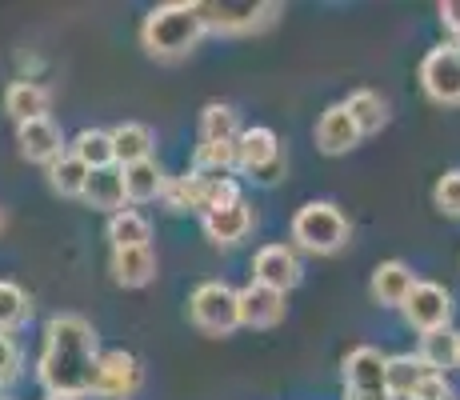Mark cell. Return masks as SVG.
I'll return each instance as SVG.
<instances>
[{
  "label": "cell",
  "instance_id": "obj_1",
  "mask_svg": "<svg viewBox=\"0 0 460 400\" xmlns=\"http://www.w3.org/2000/svg\"><path fill=\"white\" fill-rule=\"evenodd\" d=\"M96 364V328L76 313H60L44 328V352H40V385L60 396H93Z\"/></svg>",
  "mask_w": 460,
  "mask_h": 400
},
{
  "label": "cell",
  "instance_id": "obj_2",
  "mask_svg": "<svg viewBox=\"0 0 460 400\" xmlns=\"http://www.w3.org/2000/svg\"><path fill=\"white\" fill-rule=\"evenodd\" d=\"M205 37V8L189 4V0H168L156 4L140 24V44L148 57L156 60H176Z\"/></svg>",
  "mask_w": 460,
  "mask_h": 400
},
{
  "label": "cell",
  "instance_id": "obj_3",
  "mask_svg": "<svg viewBox=\"0 0 460 400\" xmlns=\"http://www.w3.org/2000/svg\"><path fill=\"white\" fill-rule=\"evenodd\" d=\"M349 217L329 200H308L305 209H296L293 217V240L305 253L316 256H332L349 244Z\"/></svg>",
  "mask_w": 460,
  "mask_h": 400
},
{
  "label": "cell",
  "instance_id": "obj_4",
  "mask_svg": "<svg viewBox=\"0 0 460 400\" xmlns=\"http://www.w3.org/2000/svg\"><path fill=\"white\" fill-rule=\"evenodd\" d=\"M189 316L200 333L208 336H228L241 328V292L228 289L225 280H205L192 289L189 297Z\"/></svg>",
  "mask_w": 460,
  "mask_h": 400
},
{
  "label": "cell",
  "instance_id": "obj_5",
  "mask_svg": "<svg viewBox=\"0 0 460 400\" xmlns=\"http://www.w3.org/2000/svg\"><path fill=\"white\" fill-rule=\"evenodd\" d=\"M145 385V369L132 352H101V364H96V380H93V396L96 400H132Z\"/></svg>",
  "mask_w": 460,
  "mask_h": 400
},
{
  "label": "cell",
  "instance_id": "obj_6",
  "mask_svg": "<svg viewBox=\"0 0 460 400\" xmlns=\"http://www.w3.org/2000/svg\"><path fill=\"white\" fill-rule=\"evenodd\" d=\"M420 88L437 104H460V44H437L420 60Z\"/></svg>",
  "mask_w": 460,
  "mask_h": 400
},
{
  "label": "cell",
  "instance_id": "obj_7",
  "mask_svg": "<svg viewBox=\"0 0 460 400\" xmlns=\"http://www.w3.org/2000/svg\"><path fill=\"white\" fill-rule=\"evenodd\" d=\"M404 320H409L420 336L445 333L448 320H453V297H448V289H440V284H432V280H420L417 289H412V297L404 300Z\"/></svg>",
  "mask_w": 460,
  "mask_h": 400
},
{
  "label": "cell",
  "instance_id": "obj_8",
  "mask_svg": "<svg viewBox=\"0 0 460 400\" xmlns=\"http://www.w3.org/2000/svg\"><path fill=\"white\" fill-rule=\"evenodd\" d=\"M236 168L256 181H277L280 173V140L272 129H244L236 140Z\"/></svg>",
  "mask_w": 460,
  "mask_h": 400
},
{
  "label": "cell",
  "instance_id": "obj_9",
  "mask_svg": "<svg viewBox=\"0 0 460 400\" xmlns=\"http://www.w3.org/2000/svg\"><path fill=\"white\" fill-rule=\"evenodd\" d=\"M344 385L349 393L365 396H388V357L373 344H360L344 357Z\"/></svg>",
  "mask_w": 460,
  "mask_h": 400
},
{
  "label": "cell",
  "instance_id": "obj_10",
  "mask_svg": "<svg viewBox=\"0 0 460 400\" xmlns=\"http://www.w3.org/2000/svg\"><path fill=\"white\" fill-rule=\"evenodd\" d=\"M205 8V29L212 32H252L261 24H269L277 16V4H252V0H241V4H200Z\"/></svg>",
  "mask_w": 460,
  "mask_h": 400
},
{
  "label": "cell",
  "instance_id": "obj_11",
  "mask_svg": "<svg viewBox=\"0 0 460 400\" xmlns=\"http://www.w3.org/2000/svg\"><path fill=\"white\" fill-rule=\"evenodd\" d=\"M252 280L264 284L272 292H288L300 284V261L293 256V248L285 244H264L252 261Z\"/></svg>",
  "mask_w": 460,
  "mask_h": 400
},
{
  "label": "cell",
  "instance_id": "obj_12",
  "mask_svg": "<svg viewBox=\"0 0 460 400\" xmlns=\"http://www.w3.org/2000/svg\"><path fill=\"white\" fill-rule=\"evenodd\" d=\"M16 145H21V156L32 160V164H57L65 156V137L49 117L16 124Z\"/></svg>",
  "mask_w": 460,
  "mask_h": 400
},
{
  "label": "cell",
  "instance_id": "obj_13",
  "mask_svg": "<svg viewBox=\"0 0 460 400\" xmlns=\"http://www.w3.org/2000/svg\"><path fill=\"white\" fill-rule=\"evenodd\" d=\"M316 145H321V153H329V156H341V153H349V148L360 145V129L344 104H332V109L321 112V120H316Z\"/></svg>",
  "mask_w": 460,
  "mask_h": 400
},
{
  "label": "cell",
  "instance_id": "obj_14",
  "mask_svg": "<svg viewBox=\"0 0 460 400\" xmlns=\"http://www.w3.org/2000/svg\"><path fill=\"white\" fill-rule=\"evenodd\" d=\"M88 209H96V212H125V200H128V192H125V168L120 164H112V168H96V173H88V184H84V197H81Z\"/></svg>",
  "mask_w": 460,
  "mask_h": 400
},
{
  "label": "cell",
  "instance_id": "obj_15",
  "mask_svg": "<svg viewBox=\"0 0 460 400\" xmlns=\"http://www.w3.org/2000/svg\"><path fill=\"white\" fill-rule=\"evenodd\" d=\"M417 277H412V269L404 261H385L373 269V300L385 308H404V300L412 297V289H417Z\"/></svg>",
  "mask_w": 460,
  "mask_h": 400
},
{
  "label": "cell",
  "instance_id": "obj_16",
  "mask_svg": "<svg viewBox=\"0 0 460 400\" xmlns=\"http://www.w3.org/2000/svg\"><path fill=\"white\" fill-rule=\"evenodd\" d=\"M285 320V292H272L264 284L241 289V324L244 328H272Z\"/></svg>",
  "mask_w": 460,
  "mask_h": 400
},
{
  "label": "cell",
  "instance_id": "obj_17",
  "mask_svg": "<svg viewBox=\"0 0 460 400\" xmlns=\"http://www.w3.org/2000/svg\"><path fill=\"white\" fill-rule=\"evenodd\" d=\"M4 112L16 124H29V120H44L49 117V93L32 80H13L4 93Z\"/></svg>",
  "mask_w": 460,
  "mask_h": 400
},
{
  "label": "cell",
  "instance_id": "obj_18",
  "mask_svg": "<svg viewBox=\"0 0 460 400\" xmlns=\"http://www.w3.org/2000/svg\"><path fill=\"white\" fill-rule=\"evenodd\" d=\"M112 277L125 289H145L156 277L153 248H112Z\"/></svg>",
  "mask_w": 460,
  "mask_h": 400
},
{
  "label": "cell",
  "instance_id": "obj_19",
  "mask_svg": "<svg viewBox=\"0 0 460 400\" xmlns=\"http://www.w3.org/2000/svg\"><path fill=\"white\" fill-rule=\"evenodd\" d=\"M252 228V212L249 204H228V209H217L205 217V233L212 244H236V240H244Z\"/></svg>",
  "mask_w": 460,
  "mask_h": 400
},
{
  "label": "cell",
  "instance_id": "obj_20",
  "mask_svg": "<svg viewBox=\"0 0 460 400\" xmlns=\"http://www.w3.org/2000/svg\"><path fill=\"white\" fill-rule=\"evenodd\" d=\"M432 364L420 360V352H404V357H388V396L393 400H412V393L420 388L424 377H432Z\"/></svg>",
  "mask_w": 460,
  "mask_h": 400
},
{
  "label": "cell",
  "instance_id": "obj_21",
  "mask_svg": "<svg viewBox=\"0 0 460 400\" xmlns=\"http://www.w3.org/2000/svg\"><path fill=\"white\" fill-rule=\"evenodd\" d=\"M153 129L148 124H137V120H128V124H117L112 129V148H117V164L120 168H128V164H140V160H153L148 153H153Z\"/></svg>",
  "mask_w": 460,
  "mask_h": 400
},
{
  "label": "cell",
  "instance_id": "obj_22",
  "mask_svg": "<svg viewBox=\"0 0 460 400\" xmlns=\"http://www.w3.org/2000/svg\"><path fill=\"white\" fill-rule=\"evenodd\" d=\"M164 189H168V176L161 173V164H156V160H140V164H128L125 168V192H128V200H137V204L156 200V197H164Z\"/></svg>",
  "mask_w": 460,
  "mask_h": 400
},
{
  "label": "cell",
  "instance_id": "obj_23",
  "mask_svg": "<svg viewBox=\"0 0 460 400\" xmlns=\"http://www.w3.org/2000/svg\"><path fill=\"white\" fill-rule=\"evenodd\" d=\"M164 200H168V209H172V212H200V217H205V200H208V176H200V173L176 176V181H168Z\"/></svg>",
  "mask_w": 460,
  "mask_h": 400
},
{
  "label": "cell",
  "instance_id": "obj_24",
  "mask_svg": "<svg viewBox=\"0 0 460 400\" xmlns=\"http://www.w3.org/2000/svg\"><path fill=\"white\" fill-rule=\"evenodd\" d=\"M344 109L352 112V120H357L360 137H373V132H380L388 124V104L380 101L376 93H368V88H357V93L344 101Z\"/></svg>",
  "mask_w": 460,
  "mask_h": 400
},
{
  "label": "cell",
  "instance_id": "obj_25",
  "mask_svg": "<svg viewBox=\"0 0 460 400\" xmlns=\"http://www.w3.org/2000/svg\"><path fill=\"white\" fill-rule=\"evenodd\" d=\"M73 156L84 160L88 168H112L117 164V148H112V132H101V129H84L81 137L73 140Z\"/></svg>",
  "mask_w": 460,
  "mask_h": 400
},
{
  "label": "cell",
  "instance_id": "obj_26",
  "mask_svg": "<svg viewBox=\"0 0 460 400\" xmlns=\"http://www.w3.org/2000/svg\"><path fill=\"white\" fill-rule=\"evenodd\" d=\"M109 240H112V248H148L153 228H148V220L140 217V212L125 209L109 220Z\"/></svg>",
  "mask_w": 460,
  "mask_h": 400
},
{
  "label": "cell",
  "instance_id": "obj_27",
  "mask_svg": "<svg viewBox=\"0 0 460 400\" xmlns=\"http://www.w3.org/2000/svg\"><path fill=\"white\" fill-rule=\"evenodd\" d=\"M93 168L84 160H76L73 153H65L57 164H49V184L60 192V197H84V184Z\"/></svg>",
  "mask_w": 460,
  "mask_h": 400
},
{
  "label": "cell",
  "instance_id": "obj_28",
  "mask_svg": "<svg viewBox=\"0 0 460 400\" xmlns=\"http://www.w3.org/2000/svg\"><path fill=\"white\" fill-rule=\"evenodd\" d=\"M225 140H241L236 132V112L228 104H208L200 112V145H225Z\"/></svg>",
  "mask_w": 460,
  "mask_h": 400
},
{
  "label": "cell",
  "instance_id": "obj_29",
  "mask_svg": "<svg viewBox=\"0 0 460 400\" xmlns=\"http://www.w3.org/2000/svg\"><path fill=\"white\" fill-rule=\"evenodd\" d=\"M233 168H236V140L200 145L197 156H192V173H200V176H228Z\"/></svg>",
  "mask_w": 460,
  "mask_h": 400
},
{
  "label": "cell",
  "instance_id": "obj_30",
  "mask_svg": "<svg viewBox=\"0 0 460 400\" xmlns=\"http://www.w3.org/2000/svg\"><path fill=\"white\" fill-rule=\"evenodd\" d=\"M29 313H32V305H29V297H24L21 284L0 280V333H8V328L24 324V320H29Z\"/></svg>",
  "mask_w": 460,
  "mask_h": 400
},
{
  "label": "cell",
  "instance_id": "obj_31",
  "mask_svg": "<svg viewBox=\"0 0 460 400\" xmlns=\"http://www.w3.org/2000/svg\"><path fill=\"white\" fill-rule=\"evenodd\" d=\"M420 360L424 364H432V369H448V364L456 360V333H429V336H420Z\"/></svg>",
  "mask_w": 460,
  "mask_h": 400
},
{
  "label": "cell",
  "instance_id": "obj_32",
  "mask_svg": "<svg viewBox=\"0 0 460 400\" xmlns=\"http://www.w3.org/2000/svg\"><path fill=\"white\" fill-rule=\"evenodd\" d=\"M432 200H437V209L445 212V217L460 220V168H453V173H445L437 181V192H432Z\"/></svg>",
  "mask_w": 460,
  "mask_h": 400
},
{
  "label": "cell",
  "instance_id": "obj_33",
  "mask_svg": "<svg viewBox=\"0 0 460 400\" xmlns=\"http://www.w3.org/2000/svg\"><path fill=\"white\" fill-rule=\"evenodd\" d=\"M412 400H453V385L445 380V372H432L420 380V388L412 393Z\"/></svg>",
  "mask_w": 460,
  "mask_h": 400
},
{
  "label": "cell",
  "instance_id": "obj_34",
  "mask_svg": "<svg viewBox=\"0 0 460 400\" xmlns=\"http://www.w3.org/2000/svg\"><path fill=\"white\" fill-rule=\"evenodd\" d=\"M16 369H21V352H16L13 336L0 333V385H8L16 377Z\"/></svg>",
  "mask_w": 460,
  "mask_h": 400
},
{
  "label": "cell",
  "instance_id": "obj_35",
  "mask_svg": "<svg viewBox=\"0 0 460 400\" xmlns=\"http://www.w3.org/2000/svg\"><path fill=\"white\" fill-rule=\"evenodd\" d=\"M440 21H445L448 32L460 40V0H445V4H440Z\"/></svg>",
  "mask_w": 460,
  "mask_h": 400
},
{
  "label": "cell",
  "instance_id": "obj_36",
  "mask_svg": "<svg viewBox=\"0 0 460 400\" xmlns=\"http://www.w3.org/2000/svg\"><path fill=\"white\" fill-rule=\"evenodd\" d=\"M344 400H393V396H365V393H344Z\"/></svg>",
  "mask_w": 460,
  "mask_h": 400
},
{
  "label": "cell",
  "instance_id": "obj_37",
  "mask_svg": "<svg viewBox=\"0 0 460 400\" xmlns=\"http://www.w3.org/2000/svg\"><path fill=\"white\" fill-rule=\"evenodd\" d=\"M49 400H81V396H60V393H49Z\"/></svg>",
  "mask_w": 460,
  "mask_h": 400
},
{
  "label": "cell",
  "instance_id": "obj_38",
  "mask_svg": "<svg viewBox=\"0 0 460 400\" xmlns=\"http://www.w3.org/2000/svg\"><path fill=\"white\" fill-rule=\"evenodd\" d=\"M453 369H460V333H456V360H453Z\"/></svg>",
  "mask_w": 460,
  "mask_h": 400
}]
</instances>
